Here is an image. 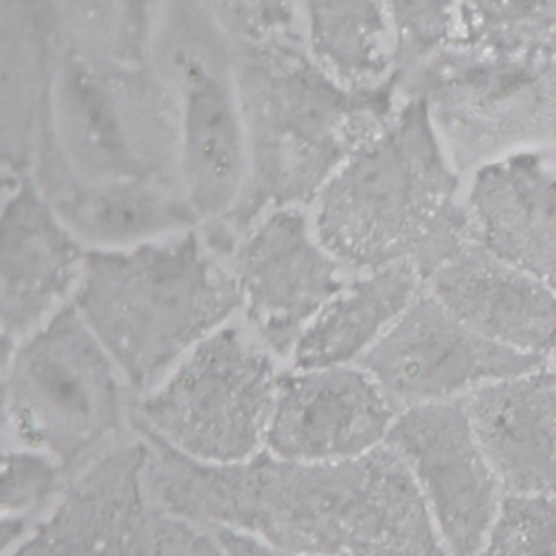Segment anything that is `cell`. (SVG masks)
Wrapping results in <instances>:
<instances>
[{"label": "cell", "instance_id": "6da1fadb", "mask_svg": "<svg viewBox=\"0 0 556 556\" xmlns=\"http://www.w3.org/2000/svg\"><path fill=\"white\" fill-rule=\"evenodd\" d=\"M135 434L148 447L152 497L195 528L245 534L289 556H450L410 469L387 443L332 463L263 450L202 465Z\"/></svg>", "mask_w": 556, "mask_h": 556}, {"label": "cell", "instance_id": "7a4b0ae2", "mask_svg": "<svg viewBox=\"0 0 556 556\" xmlns=\"http://www.w3.org/2000/svg\"><path fill=\"white\" fill-rule=\"evenodd\" d=\"M235 74L245 143V180L232 208L202 228L228 256L254 219L313 204L332 174L395 113L389 78L348 85L321 67L295 30L235 41Z\"/></svg>", "mask_w": 556, "mask_h": 556}, {"label": "cell", "instance_id": "3957f363", "mask_svg": "<svg viewBox=\"0 0 556 556\" xmlns=\"http://www.w3.org/2000/svg\"><path fill=\"white\" fill-rule=\"evenodd\" d=\"M313 204L319 243L339 265L363 271L408 263L424 280L471 237L458 178L419 96L406 98Z\"/></svg>", "mask_w": 556, "mask_h": 556}, {"label": "cell", "instance_id": "277c9868", "mask_svg": "<svg viewBox=\"0 0 556 556\" xmlns=\"http://www.w3.org/2000/svg\"><path fill=\"white\" fill-rule=\"evenodd\" d=\"M70 302L135 397L239 311L230 269L200 230L87 250Z\"/></svg>", "mask_w": 556, "mask_h": 556}, {"label": "cell", "instance_id": "5b68a950", "mask_svg": "<svg viewBox=\"0 0 556 556\" xmlns=\"http://www.w3.org/2000/svg\"><path fill=\"white\" fill-rule=\"evenodd\" d=\"M33 163L80 182H180L176 104L154 63L56 46Z\"/></svg>", "mask_w": 556, "mask_h": 556}, {"label": "cell", "instance_id": "8992f818", "mask_svg": "<svg viewBox=\"0 0 556 556\" xmlns=\"http://www.w3.org/2000/svg\"><path fill=\"white\" fill-rule=\"evenodd\" d=\"M2 380L11 441L65 478L132 430L135 395L72 302L17 341Z\"/></svg>", "mask_w": 556, "mask_h": 556}, {"label": "cell", "instance_id": "52a82bcc", "mask_svg": "<svg viewBox=\"0 0 556 556\" xmlns=\"http://www.w3.org/2000/svg\"><path fill=\"white\" fill-rule=\"evenodd\" d=\"M152 63L176 104L180 182L202 230L232 208L245 180L235 41L204 0H163Z\"/></svg>", "mask_w": 556, "mask_h": 556}, {"label": "cell", "instance_id": "ba28073f", "mask_svg": "<svg viewBox=\"0 0 556 556\" xmlns=\"http://www.w3.org/2000/svg\"><path fill=\"white\" fill-rule=\"evenodd\" d=\"M274 358L250 330L228 321L135 397L132 430L202 465L256 456L280 376Z\"/></svg>", "mask_w": 556, "mask_h": 556}, {"label": "cell", "instance_id": "9c48e42d", "mask_svg": "<svg viewBox=\"0 0 556 556\" xmlns=\"http://www.w3.org/2000/svg\"><path fill=\"white\" fill-rule=\"evenodd\" d=\"M400 91L426 102L458 169L513 146L556 141V61L482 54L452 39Z\"/></svg>", "mask_w": 556, "mask_h": 556}, {"label": "cell", "instance_id": "30bf717a", "mask_svg": "<svg viewBox=\"0 0 556 556\" xmlns=\"http://www.w3.org/2000/svg\"><path fill=\"white\" fill-rule=\"evenodd\" d=\"M135 432L65 478L7 556H185L202 528L156 504Z\"/></svg>", "mask_w": 556, "mask_h": 556}, {"label": "cell", "instance_id": "8fae6325", "mask_svg": "<svg viewBox=\"0 0 556 556\" xmlns=\"http://www.w3.org/2000/svg\"><path fill=\"white\" fill-rule=\"evenodd\" d=\"M226 265L248 330L278 358H291L308 324L345 285L339 261L319 243L300 206L254 219Z\"/></svg>", "mask_w": 556, "mask_h": 556}, {"label": "cell", "instance_id": "7c38bea8", "mask_svg": "<svg viewBox=\"0 0 556 556\" xmlns=\"http://www.w3.org/2000/svg\"><path fill=\"white\" fill-rule=\"evenodd\" d=\"M358 365L404 410L465 397L489 382L541 369L545 358L489 341L421 289Z\"/></svg>", "mask_w": 556, "mask_h": 556}, {"label": "cell", "instance_id": "4fadbf2b", "mask_svg": "<svg viewBox=\"0 0 556 556\" xmlns=\"http://www.w3.org/2000/svg\"><path fill=\"white\" fill-rule=\"evenodd\" d=\"M384 443L410 469L450 556H473L504 495L463 397L408 406Z\"/></svg>", "mask_w": 556, "mask_h": 556}, {"label": "cell", "instance_id": "5bb4252c", "mask_svg": "<svg viewBox=\"0 0 556 556\" xmlns=\"http://www.w3.org/2000/svg\"><path fill=\"white\" fill-rule=\"evenodd\" d=\"M400 408L358 363L278 376L265 452L300 463L361 456L384 443Z\"/></svg>", "mask_w": 556, "mask_h": 556}, {"label": "cell", "instance_id": "9a60e30c", "mask_svg": "<svg viewBox=\"0 0 556 556\" xmlns=\"http://www.w3.org/2000/svg\"><path fill=\"white\" fill-rule=\"evenodd\" d=\"M87 248L33 176L0 195V326L22 339L72 300Z\"/></svg>", "mask_w": 556, "mask_h": 556}, {"label": "cell", "instance_id": "2e32d148", "mask_svg": "<svg viewBox=\"0 0 556 556\" xmlns=\"http://www.w3.org/2000/svg\"><path fill=\"white\" fill-rule=\"evenodd\" d=\"M424 289L489 341L543 358L556 350V289L473 235L424 278Z\"/></svg>", "mask_w": 556, "mask_h": 556}, {"label": "cell", "instance_id": "e0dca14e", "mask_svg": "<svg viewBox=\"0 0 556 556\" xmlns=\"http://www.w3.org/2000/svg\"><path fill=\"white\" fill-rule=\"evenodd\" d=\"M463 400L502 491L556 495V369L502 378Z\"/></svg>", "mask_w": 556, "mask_h": 556}, {"label": "cell", "instance_id": "ac0fdd59", "mask_svg": "<svg viewBox=\"0 0 556 556\" xmlns=\"http://www.w3.org/2000/svg\"><path fill=\"white\" fill-rule=\"evenodd\" d=\"M467 213L480 243L556 289V172L539 154L517 152L482 165Z\"/></svg>", "mask_w": 556, "mask_h": 556}, {"label": "cell", "instance_id": "d6986e66", "mask_svg": "<svg viewBox=\"0 0 556 556\" xmlns=\"http://www.w3.org/2000/svg\"><path fill=\"white\" fill-rule=\"evenodd\" d=\"M28 174L87 250L128 248L200 228L180 182H80L46 163H33Z\"/></svg>", "mask_w": 556, "mask_h": 556}, {"label": "cell", "instance_id": "ffe728a7", "mask_svg": "<svg viewBox=\"0 0 556 556\" xmlns=\"http://www.w3.org/2000/svg\"><path fill=\"white\" fill-rule=\"evenodd\" d=\"M421 289L419 271L408 263L374 269L345 282L300 337L291 354L293 367L358 363Z\"/></svg>", "mask_w": 556, "mask_h": 556}, {"label": "cell", "instance_id": "44dd1931", "mask_svg": "<svg viewBox=\"0 0 556 556\" xmlns=\"http://www.w3.org/2000/svg\"><path fill=\"white\" fill-rule=\"evenodd\" d=\"M308 52L348 85L378 83L389 67L384 54V0H302Z\"/></svg>", "mask_w": 556, "mask_h": 556}, {"label": "cell", "instance_id": "7402d4cb", "mask_svg": "<svg viewBox=\"0 0 556 556\" xmlns=\"http://www.w3.org/2000/svg\"><path fill=\"white\" fill-rule=\"evenodd\" d=\"M161 2L56 0V46H72L124 63H150Z\"/></svg>", "mask_w": 556, "mask_h": 556}, {"label": "cell", "instance_id": "603a6c76", "mask_svg": "<svg viewBox=\"0 0 556 556\" xmlns=\"http://www.w3.org/2000/svg\"><path fill=\"white\" fill-rule=\"evenodd\" d=\"M456 43L493 56L556 61V0H458Z\"/></svg>", "mask_w": 556, "mask_h": 556}, {"label": "cell", "instance_id": "cb8c5ba5", "mask_svg": "<svg viewBox=\"0 0 556 556\" xmlns=\"http://www.w3.org/2000/svg\"><path fill=\"white\" fill-rule=\"evenodd\" d=\"M456 0H384L393 26L389 83L400 91L404 83L454 39Z\"/></svg>", "mask_w": 556, "mask_h": 556}, {"label": "cell", "instance_id": "d4e9b609", "mask_svg": "<svg viewBox=\"0 0 556 556\" xmlns=\"http://www.w3.org/2000/svg\"><path fill=\"white\" fill-rule=\"evenodd\" d=\"M473 556H556V495L504 493Z\"/></svg>", "mask_w": 556, "mask_h": 556}, {"label": "cell", "instance_id": "484cf974", "mask_svg": "<svg viewBox=\"0 0 556 556\" xmlns=\"http://www.w3.org/2000/svg\"><path fill=\"white\" fill-rule=\"evenodd\" d=\"M65 476L46 456L26 447H0V517H33L63 486Z\"/></svg>", "mask_w": 556, "mask_h": 556}, {"label": "cell", "instance_id": "4316f807", "mask_svg": "<svg viewBox=\"0 0 556 556\" xmlns=\"http://www.w3.org/2000/svg\"><path fill=\"white\" fill-rule=\"evenodd\" d=\"M232 41L293 33L295 0H204Z\"/></svg>", "mask_w": 556, "mask_h": 556}, {"label": "cell", "instance_id": "83f0119b", "mask_svg": "<svg viewBox=\"0 0 556 556\" xmlns=\"http://www.w3.org/2000/svg\"><path fill=\"white\" fill-rule=\"evenodd\" d=\"M213 534V539L222 545V549L228 554V556H289V554H282L278 549H271L245 534H237V532H230V530H224V528H213V530H206Z\"/></svg>", "mask_w": 556, "mask_h": 556}, {"label": "cell", "instance_id": "f1b7e54d", "mask_svg": "<svg viewBox=\"0 0 556 556\" xmlns=\"http://www.w3.org/2000/svg\"><path fill=\"white\" fill-rule=\"evenodd\" d=\"M33 517H0V556H7L13 549L30 526Z\"/></svg>", "mask_w": 556, "mask_h": 556}, {"label": "cell", "instance_id": "f546056e", "mask_svg": "<svg viewBox=\"0 0 556 556\" xmlns=\"http://www.w3.org/2000/svg\"><path fill=\"white\" fill-rule=\"evenodd\" d=\"M15 345H17V339H13L2 326H0V376L7 371L9 363H11V356L15 352Z\"/></svg>", "mask_w": 556, "mask_h": 556}, {"label": "cell", "instance_id": "4dcf8cb0", "mask_svg": "<svg viewBox=\"0 0 556 556\" xmlns=\"http://www.w3.org/2000/svg\"><path fill=\"white\" fill-rule=\"evenodd\" d=\"M11 441L9 434V415H7V395H4V380L0 376V447Z\"/></svg>", "mask_w": 556, "mask_h": 556}, {"label": "cell", "instance_id": "1f68e13d", "mask_svg": "<svg viewBox=\"0 0 556 556\" xmlns=\"http://www.w3.org/2000/svg\"><path fill=\"white\" fill-rule=\"evenodd\" d=\"M554 363H556V350H554Z\"/></svg>", "mask_w": 556, "mask_h": 556}, {"label": "cell", "instance_id": "d6a6232c", "mask_svg": "<svg viewBox=\"0 0 556 556\" xmlns=\"http://www.w3.org/2000/svg\"><path fill=\"white\" fill-rule=\"evenodd\" d=\"M195 539H198V536H195ZM189 549H191V547H189ZM185 556H189V552H187V554H185Z\"/></svg>", "mask_w": 556, "mask_h": 556}]
</instances>
